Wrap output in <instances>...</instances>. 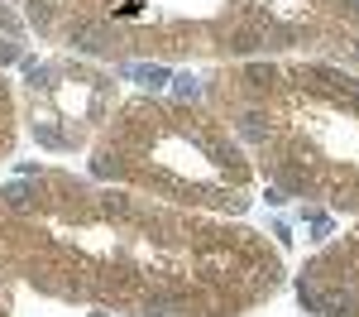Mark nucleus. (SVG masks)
Wrapping results in <instances>:
<instances>
[{
  "mask_svg": "<svg viewBox=\"0 0 359 317\" xmlns=\"http://www.w3.org/2000/svg\"><path fill=\"white\" fill-rule=\"evenodd\" d=\"M120 77H130V82H139V86H154V91L163 82H172V72H168L163 63H125Z\"/></svg>",
  "mask_w": 359,
  "mask_h": 317,
  "instance_id": "1",
  "label": "nucleus"
},
{
  "mask_svg": "<svg viewBox=\"0 0 359 317\" xmlns=\"http://www.w3.org/2000/svg\"><path fill=\"white\" fill-rule=\"evenodd\" d=\"M25 5H29V25L48 34V29H53V10H57V0H25Z\"/></svg>",
  "mask_w": 359,
  "mask_h": 317,
  "instance_id": "2",
  "label": "nucleus"
},
{
  "mask_svg": "<svg viewBox=\"0 0 359 317\" xmlns=\"http://www.w3.org/2000/svg\"><path fill=\"white\" fill-rule=\"evenodd\" d=\"M172 91H177L182 101H201V96H206V86L196 82L192 72H182V77H172Z\"/></svg>",
  "mask_w": 359,
  "mask_h": 317,
  "instance_id": "3",
  "label": "nucleus"
},
{
  "mask_svg": "<svg viewBox=\"0 0 359 317\" xmlns=\"http://www.w3.org/2000/svg\"><path fill=\"white\" fill-rule=\"evenodd\" d=\"M10 63H20V44L15 39H0V67H10Z\"/></svg>",
  "mask_w": 359,
  "mask_h": 317,
  "instance_id": "4",
  "label": "nucleus"
},
{
  "mask_svg": "<svg viewBox=\"0 0 359 317\" xmlns=\"http://www.w3.org/2000/svg\"><path fill=\"white\" fill-rule=\"evenodd\" d=\"M335 5H340L345 15H355V20H359V0H335Z\"/></svg>",
  "mask_w": 359,
  "mask_h": 317,
  "instance_id": "5",
  "label": "nucleus"
}]
</instances>
